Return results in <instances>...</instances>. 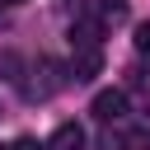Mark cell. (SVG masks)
Wrapping results in <instances>:
<instances>
[{
  "label": "cell",
  "mask_w": 150,
  "mask_h": 150,
  "mask_svg": "<svg viewBox=\"0 0 150 150\" xmlns=\"http://www.w3.org/2000/svg\"><path fill=\"white\" fill-rule=\"evenodd\" d=\"M98 66H103L98 61V47H75V61H70V75L75 80H94Z\"/></svg>",
  "instance_id": "3957f363"
},
{
  "label": "cell",
  "mask_w": 150,
  "mask_h": 150,
  "mask_svg": "<svg viewBox=\"0 0 150 150\" xmlns=\"http://www.w3.org/2000/svg\"><path fill=\"white\" fill-rule=\"evenodd\" d=\"M0 150H9V145H0Z\"/></svg>",
  "instance_id": "ba28073f"
},
{
  "label": "cell",
  "mask_w": 150,
  "mask_h": 150,
  "mask_svg": "<svg viewBox=\"0 0 150 150\" xmlns=\"http://www.w3.org/2000/svg\"><path fill=\"white\" fill-rule=\"evenodd\" d=\"M127 112V94L122 89H103V94H94V117L98 122H117Z\"/></svg>",
  "instance_id": "6da1fadb"
},
{
  "label": "cell",
  "mask_w": 150,
  "mask_h": 150,
  "mask_svg": "<svg viewBox=\"0 0 150 150\" xmlns=\"http://www.w3.org/2000/svg\"><path fill=\"white\" fill-rule=\"evenodd\" d=\"M136 52H150V23L136 28Z\"/></svg>",
  "instance_id": "5b68a950"
},
{
  "label": "cell",
  "mask_w": 150,
  "mask_h": 150,
  "mask_svg": "<svg viewBox=\"0 0 150 150\" xmlns=\"http://www.w3.org/2000/svg\"><path fill=\"white\" fill-rule=\"evenodd\" d=\"M47 150H84V127L80 122H61L47 141Z\"/></svg>",
  "instance_id": "7a4b0ae2"
},
{
  "label": "cell",
  "mask_w": 150,
  "mask_h": 150,
  "mask_svg": "<svg viewBox=\"0 0 150 150\" xmlns=\"http://www.w3.org/2000/svg\"><path fill=\"white\" fill-rule=\"evenodd\" d=\"M0 5H23V0H0Z\"/></svg>",
  "instance_id": "52a82bcc"
},
{
  "label": "cell",
  "mask_w": 150,
  "mask_h": 150,
  "mask_svg": "<svg viewBox=\"0 0 150 150\" xmlns=\"http://www.w3.org/2000/svg\"><path fill=\"white\" fill-rule=\"evenodd\" d=\"M9 150H47V145H38V141H33V136H23V141H14V145H9Z\"/></svg>",
  "instance_id": "8992f818"
},
{
  "label": "cell",
  "mask_w": 150,
  "mask_h": 150,
  "mask_svg": "<svg viewBox=\"0 0 150 150\" xmlns=\"http://www.w3.org/2000/svg\"><path fill=\"white\" fill-rule=\"evenodd\" d=\"M117 145L122 150H150V127H122Z\"/></svg>",
  "instance_id": "277c9868"
}]
</instances>
